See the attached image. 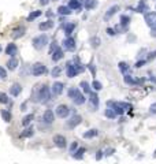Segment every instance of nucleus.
<instances>
[{"label": "nucleus", "instance_id": "nucleus-1", "mask_svg": "<svg viewBox=\"0 0 156 164\" xmlns=\"http://www.w3.org/2000/svg\"><path fill=\"white\" fill-rule=\"evenodd\" d=\"M84 70H85V68L82 67V64H79V63L73 64L71 62H69L67 66H66V74H67L69 78H74L75 75L82 73Z\"/></svg>", "mask_w": 156, "mask_h": 164}, {"label": "nucleus", "instance_id": "nucleus-2", "mask_svg": "<svg viewBox=\"0 0 156 164\" xmlns=\"http://www.w3.org/2000/svg\"><path fill=\"white\" fill-rule=\"evenodd\" d=\"M69 97L74 101L75 105H82V104L85 103V100H86L85 96H84V94H82L77 88H71V89L69 90Z\"/></svg>", "mask_w": 156, "mask_h": 164}, {"label": "nucleus", "instance_id": "nucleus-3", "mask_svg": "<svg viewBox=\"0 0 156 164\" xmlns=\"http://www.w3.org/2000/svg\"><path fill=\"white\" fill-rule=\"evenodd\" d=\"M51 93H52V90H51L48 86L41 85L39 89V101L43 104H47L51 100Z\"/></svg>", "mask_w": 156, "mask_h": 164}, {"label": "nucleus", "instance_id": "nucleus-4", "mask_svg": "<svg viewBox=\"0 0 156 164\" xmlns=\"http://www.w3.org/2000/svg\"><path fill=\"white\" fill-rule=\"evenodd\" d=\"M32 44H33V46H34V49L41 51L43 48H45V46L48 45V36H47V34H40V36L33 38Z\"/></svg>", "mask_w": 156, "mask_h": 164}, {"label": "nucleus", "instance_id": "nucleus-5", "mask_svg": "<svg viewBox=\"0 0 156 164\" xmlns=\"http://www.w3.org/2000/svg\"><path fill=\"white\" fill-rule=\"evenodd\" d=\"M44 73H47V67L44 63H34L32 66V75L39 77V75H43Z\"/></svg>", "mask_w": 156, "mask_h": 164}, {"label": "nucleus", "instance_id": "nucleus-6", "mask_svg": "<svg viewBox=\"0 0 156 164\" xmlns=\"http://www.w3.org/2000/svg\"><path fill=\"white\" fill-rule=\"evenodd\" d=\"M69 114H70V108H69L66 104H61V105L56 107V115L59 118H62V119L67 118Z\"/></svg>", "mask_w": 156, "mask_h": 164}, {"label": "nucleus", "instance_id": "nucleus-7", "mask_svg": "<svg viewBox=\"0 0 156 164\" xmlns=\"http://www.w3.org/2000/svg\"><path fill=\"white\" fill-rule=\"evenodd\" d=\"M63 48L66 51H70V52H73V51H75V48H77V45H75V40L73 38V37H67L66 40H63Z\"/></svg>", "mask_w": 156, "mask_h": 164}, {"label": "nucleus", "instance_id": "nucleus-8", "mask_svg": "<svg viewBox=\"0 0 156 164\" xmlns=\"http://www.w3.org/2000/svg\"><path fill=\"white\" fill-rule=\"evenodd\" d=\"M144 19H145L147 25H148L151 29L156 28V12H147Z\"/></svg>", "mask_w": 156, "mask_h": 164}, {"label": "nucleus", "instance_id": "nucleus-9", "mask_svg": "<svg viewBox=\"0 0 156 164\" xmlns=\"http://www.w3.org/2000/svg\"><path fill=\"white\" fill-rule=\"evenodd\" d=\"M53 144H55L58 148H66V145H67L66 137L61 136V134H56V136H53Z\"/></svg>", "mask_w": 156, "mask_h": 164}, {"label": "nucleus", "instance_id": "nucleus-10", "mask_svg": "<svg viewBox=\"0 0 156 164\" xmlns=\"http://www.w3.org/2000/svg\"><path fill=\"white\" fill-rule=\"evenodd\" d=\"M82 122V118L79 116V115H74L73 118L70 119V120H67V127L69 128H75L79 123Z\"/></svg>", "mask_w": 156, "mask_h": 164}, {"label": "nucleus", "instance_id": "nucleus-11", "mask_svg": "<svg viewBox=\"0 0 156 164\" xmlns=\"http://www.w3.org/2000/svg\"><path fill=\"white\" fill-rule=\"evenodd\" d=\"M17 52H18V46L15 45L14 43L7 44V46H6V54H7L8 56H10V57H15Z\"/></svg>", "mask_w": 156, "mask_h": 164}, {"label": "nucleus", "instance_id": "nucleus-12", "mask_svg": "<svg viewBox=\"0 0 156 164\" xmlns=\"http://www.w3.org/2000/svg\"><path fill=\"white\" fill-rule=\"evenodd\" d=\"M63 89H64V85L62 83V82H53L52 85V93L55 94V96H59V94H62L63 93Z\"/></svg>", "mask_w": 156, "mask_h": 164}, {"label": "nucleus", "instance_id": "nucleus-13", "mask_svg": "<svg viewBox=\"0 0 156 164\" xmlns=\"http://www.w3.org/2000/svg\"><path fill=\"white\" fill-rule=\"evenodd\" d=\"M89 103H90V107L93 110H97L99 108V96H97V93H90L89 94Z\"/></svg>", "mask_w": 156, "mask_h": 164}, {"label": "nucleus", "instance_id": "nucleus-14", "mask_svg": "<svg viewBox=\"0 0 156 164\" xmlns=\"http://www.w3.org/2000/svg\"><path fill=\"white\" fill-rule=\"evenodd\" d=\"M21 92H22L21 83L15 82V83H12V85H11V88H10V94H11V96L17 97V96H19V94H21Z\"/></svg>", "mask_w": 156, "mask_h": 164}, {"label": "nucleus", "instance_id": "nucleus-15", "mask_svg": "<svg viewBox=\"0 0 156 164\" xmlns=\"http://www.w3.org/2000/svg\"><path fill=\"white\" fill-rule=\"evenodd\" d=\"M43 120L45 122V123H48V125L53 123V120H55V115H53V111L47 110L45 112H44V115H43Z\"/></svg>", "mask_w": 156, "mask_h": 164}, {"label": "nucleus", "instance_id": "nucleus-16", "mask_svg": "<svg viewBox=\"0 0 156 164\" xmlns=\"http://www.w3.org/2000/svg\"><path fill=\"white\" fill-rule=\"evenodd\" d=\"M51 57H52V60H53V62H59L62 57H63V49L58 46L56 49H55L52 54H51Z\"/></svg>", "mask_w": 156, "mask_h": 164}, {"label": "nucleus", "instance_id": "nucleus-17", "mask_svg": "<svg viewBox=\"0 0 156 164\" xmlns=\"http://www.w3.org/2000/svg\"><path fill=\"white\" fill-rule=\"evenodd\" d=\"M18 64H19V62H18L17 57H10L6 66H7V68L10 70V71H14V70H17Z\"/></svg>", "mask_w": 156, "mask_h": 164}, {"label": "nucleus", "instance_id": "nucleus-18", "mask_svg": "<svg viewBox=\"0 0 156 164\" xmlns=\"http://www.w3.org/2000/svg\"><path fill=\"white\" fill-rule=\"evenodd\" d=\"M53 25H55V22L51 21V19H48V21L43 22V23H40L39 29H40V30H43V32H45V30H50V29H52Z\"/></svg>", "mask_w": 156, "mask_h": 164}, {"label": "nucleus", "instance_id": "nucleus-19", "mask_svg": "<svg viewBox=\"0 0 156 164\" xmlns=\"http://www.w3.org/2000/svg\"><path fill=\"white\" fill-rule=\"evenodd\" d=\"M63 29H64V34H66L67 37H70L71 33H73V30L75 29V23L74 22H67V23L64 25Z\"/></svg>", "mask_w": 156, "mask_h": 164}, {"label": "nucleus", "instance_id": "nucleus-20", "mask_svg": "<svg viewBox=\"0 0 156 164\" xmlns=\"http://www.w3.org/2000/svg\"><path fill=\"white\" fill-rule=\"evenodd\" d=\"M119 10V6H112V7H110L108 10H107V12H106V15H104V19H110L112 15H115L117 14V11Z\"/></svg>", "mask_w": 156, "mask_h": 164}, {"label": "nucleus", "instance_id": "nucleus-21", "mask_svg": "<svg viewBox=\"0 0 156 164\" xmlns=\"http://www.w3.org/2000/svg\"><path fill=\"white\" fill-rule=\"evenodd\" d=\"M0 114H1V118H3V120H4V122L10 123L11 119H12V115H11L10 111H7V110H1V111H0Z\"/></svg>", "mask_w": 156, "mask_h": 164}, {"label": "nucleus", "instance_id": "nucleus-22", "mask_svg": "<svg viewBox=\"0 0 156 164\" xmlns=\"http://www.w3.org/2000/svg\"><path fill=\"white\" fill-rule=\"evenodd\" d=\"M69 7L74 11H79L81 3H79V0H70V1H69Z\"/></svg>", "mask_w": 156, "mask_h": 164}, {"label": "nucleus", "instance_id": "nucleus-23", "mask_svg": "<svg viewBox=\"0 0 156 164\" xmlns=\"http://www.w3.org/2000/svg\"><path fill=\"white\" fill-rule=\"evenodd\" d=\"M58 12L61 15H70L71 8L69 7V6H61V7H58Z\"/></svg>", "mask_w": 156, "mask_h": 164}, {"label": "nucleus", "instance_id": "nucleus-24", "mask_svg": "<svg viewBox=\"0 0 156 164\" xmlns=\"http://www.w3.org/2000/svg\"><path fill=\"white\" fill-rule=\"evenodd\" d=\"M33 118H34V115L33 114H28L25 116V118L22 119V126H25V127H28L30 123H32V120H33Z\"/></svg>", "mask_w": 156, "mask_h": 164}, {"label": "nucleus", "instance_id": "nucleus-25", "mask_svg": "<svg viewBox=\"0 0 156 164\" xmlns=\"http://www.w3.org/2000/svg\"><path fill=\"white\" fill-rule=\"evenodd\" d=\"M99 134V130H96V128H92V130H88L86 133H84V138H93Z\"/></svg>", "mask_w": 156, "mask_h": 164}, {"label": "nucleus", "instance_id": "nucleus-26", "mask_svg": "<svg viewBox=\"0 0 156 164\" xmlns=\"http://www.w3.org/2000/svg\"><path fill=\"white\" fill-rule=\"evenodd\" d=\"M104 115H106V116H107L108 119H115V118H117V115H118V114L112 110V108L108 107V108L106 110V112H104Z\"/></svg>", "mask_w": 156, "mask_h": 164}, {"label": "nucleus", "instance_id": "nucleus-27", "mask_svg": "<svg viewBox=\"0 0 156 164\" xmlns=\"http://www.w3.org/2000/svg\"><path fill=\"white\" fill-rule=\"evenodd\" d=\"M41 14H43V11H39V10H37V11H33V12H30V14L28 15V18H26V19H28L29 22H30V21H34V19L39 18Z\"/></svg>", "mask_w": 156, "mask_h": 164}, {"label": "nucleus", "instance_id": "nucleus-28", "mask_svg": "<svg viewBox=\"0 0 156 164\" xmlns=\"http://www.w3.org/2000/svg\"><path fill=\"white\" fill-rule=\"evenodd\" d=\"M25 32H26L25 28H18V29H15L12 37H14V38H19V37H22L23 34H25Z\"/></svg>", "mask_w": 156, "mask_h": 164}, {"label": "nucleus", "instance_id": "nucleus-29", "mask_svg": "<svg viewBox=\"0 0 156 164\" xmlns=\"http://www.w3.org/2000/svg\"><path fill=\"white\" fill-rule=\"evenodd\" d=\"M79 86H81L82 90H84L85 93H88V94H90V93H92V90H90V85H89L86 81H82L81 83H79Z\"/></svg>", "mask_w": 156, "mask_h": 164}, {"label": "nucleus", "instance_id": "nucleus-30", "mask_svg": "<svg viewBox=\"0 0 156 164\" xmlns=\"http://www.w3.org/2000/svg\"><path fill=\"white\" fill-rule=\"evenodd\" d=\"M96 4H97L96 0H85V8L86 10H92V8H95Z\"/></svg>", "mask_w": 156, "mask_h": 164}, {"label": "nucleus", "instance_id": "nucleus-31", "mask_svg": "<svg viewBox=\"0 0 156 164\" xmlns=\"http://www.w3.org/2000/svg\"><path fill=\"white\" fill-rule=\"evenodd\" d=\"M84 153H85V149H84V148H79L75 153H73V157H74V159H77V160H79V159H82Z\"/></svg>", "mask_w": 156, "mask_h": 164}, {"label": "nucleus", "instance_id": "nucleus-32", "mask_svg": "<svg viewBox=\"0 0 156 164\" xmlns=\"http://www.w3.org/2000/svg\"><path fill=\"white\" fill-rule=\"evenodd\" d=\"M136 11H137V12H145V11H148V6H147L144 1H140L139 7L136 8Z\"/></svg>", "mask_w": 156, "mask_h": 164}, {"label": "nucleus", "instance_id": "nucleus-33", "mask_svg": "<svg viewBox=\"0 0 156 164\" xmlns=\"http://www.w3.org/2000/svg\"><path fill=\"white\" fill-rule=\"evenodd\" d=\"M118 66H119V70H121L123 74H126V73L129 71V68H130V67H129V64L125 63V62H121V63L118 64Z\"/></svg>", "mask_w": 156, "mask_h": 164}, {"label": "nucleus", "instance_id": "nucleus-34", "mask_svg": "<svg viewBox=\"0 0 156 164\" xmlns=\"http://www.w3.org/2000/svg\"><path fill=\"white\" fill-rule=\"evenodd\" d=\"M61 73H62V68L59 67V66H56V67H53V68H52V71H51V74H52V77H53V78H58V77L61 75Z\"/></svg>", "mask_w": 156, "mask_h": 164}, {"label": "nucleus", "instance_id": "nucleus-35", "mask_svg": "<svg viewBox=\"0 0 156 164\" xmlns=\"http://www.w3.org/2000/svg\"><path fill=\"white\" fill-rule=\"evenodd\" d=\"M123 81L126 82L128 85H134V83H137V81L131 78V75H128V74H126V75L123 77Z\"/></svg>", "mask_w": 156, "mask_h": 164}, {"label": "nucleus", "instance_id": "nucleus-36", "mask_svg": "<svg viewBox=\"0 0 156 164\" xmlns=\"http://www.w3.org/2000/svg\"><path fill=\"white\" fill-rule=\"evenodd\" d=\"M32 136H33V127H28L25 131L21 134V137H23V138H26V137H32Z\"/></svg>", "mask_w": 156, "mask_h": 164}, {"label": "nucleus", "instance_id": "nucleus-37", "mask_svg": "<svg viewBox=\"0 0 156 164\" xmlns=\"http://www.w3.org/2000/svg\"><path fill=\"white\" fill-rule=\"evenodd\" d=\"M8 96L6 94V93H3V92H0V103L1 104H7L8 103Z\"/></svg>", "mask_w": 156, "mask_h": 164}, {"label": "nucleus", "instance_id": "nucleus-38", "mask_svg": "<svg viewBox=\"0 0 156 164\" xmlns=\"http://www.w3.org/2000/svg\"><path fill=\"white\" fill-rule=\"evenodd\" d=\"M129 22H130V18H129L128 15H122L121 17V25L122 26H128Z\"/></svg>", "mask_w": 156, "mask_h": 164}, {"label": "nucleus", "instance_id": "nucleus-39", "mask_svg": "<svg viewBox=\"0 0 156 164\" xmlns=\"http://www.w3.org/2000/svg\"><path fill=\"white\" fill-rule=\"evenodd\" d=\"M92 86H93V89H95V90H97V92L103 89V85H101V82H99V81H93Z\"/></svg>", "mask_w": 156, "mask_h": 164}, {"label": "nucleus", "instance_id": "nucleus-40", "mask_svg": "<svg viewBox=\"0 0 156 164\" xmlns=\"http://www.w3.org/2000/svg\"><path fill=\"white\" fill-rule=\"evenodd\" d=\"M90 44H92L93 48H97V46L100 45V38L99 37H93V38H90Z\"/></svg>", "mask_w": 156, "mask_h": 164}, {"label": "nucleus", "instance_id": "nucleus-41", "mask_svg": "<svg viewBox=\"0 0 156 164\" xmlns=\"http://www.w3.org/2000/svg\"><path fill=\"white\" fill-rule=\"evenodd\" d=\"M0 78H1V79L7 78V71H6L3 67H0Z\"/></svg>", "mask_w": 156, "mask_h": 164}, {"label": "nucleus", "instance_id": "nucleus-42", "mask_svg": "<svg viewBox=\"0 0 156 164\" xmlns=\"http://www.w3.org/2000/svg\"><path fill=\"white\" fill-rule=\"evenodd\" d=\"M121 104V107L123 108L125 111H128V110H131V104H129V103H119Z\"/></svg>", "mask_w": 156, "mask_h": 164}, {"label": "nucleus", "instance_id": "nucleus-43", "mask_svg": "<svg viewBox=\"0 0 156 164\" xmlns=\"http://www.w3.org/2000/svg\"><path fill=\"white\" fill-rule=\"evenodd\" d=\"M156 57V51H153V52H151V54L147 56V60H152V59H155Z\"/></svg>", "mask_w": 156, "mask_h": 164}, {"label": "nucleus", "instance_id": "nucleus-44", "mask_svg": "<svg viewBox=\"0 0 156 164\" xmlns=\"http://www.w3.org/2000/svg\"><path fill=\"white\" fill-rule=\"evenodd\" d=\"M77 148H78V144L73 142V144H71V146H70V152H71V153H74V150L77 149Z\"/></svg>", "mask_w": 156, "mask_h": 164}, {"label": "nucleus", "instance_id": "nucleus-45", "mask_svg": "<svg viewBox=\"0 0 156 164\" xmlns=\"http://www.w3.org/2000/svg\"><path fill=\"white\" fill-rule=\"evenodd\" d=\"M149 112L151 114H156V103H153L151 107H149Z\"/></svg>", "mask_w": 156, "mask_h": 164}, {"label": "nucleus", "instance_id": "nucleus-46", "mask_svg": "<svg viewBox=\"0 0 156 164\" xmlns=\"http://www.w3.org/2000/svg\"><path fill=\"white\" fill-rule=\"evenodd\" d=\"M145 63H147V60H140V62H137V63H136V67L140 68V67H142Z\"/></svg>", "mask_w": 156, "mask_h": 164}, {"label": "nucleus", "instance_id": "nucleus-47", "mask_svg": "<svg viewBox=\"0 0 156 164\" xmlns=\"http://www.w3.org/2000/svg\"><path fill=\"white\" fill-rule=\"evenodd\" d=\"M101 157H103V152L99 150V152L96 153V160H101Z\"/></svg>", "mask_w": 156, "mask_h": 164}, {"label": "nucleus", "instance_id": "nucleus-48", "mask_svg": "<svg viewBox=\"0 0 156 164\" xmlns=\"http://www.w3.org/2000/svg\"><path fill=\"white\" fill-rule=\"evenodd\" d=\"M107 33H108L110 36H114V34H115V32H114V30H112L111 28H108V29H107Z\"/></svg>", "mask_w": 156, "mask_h": 164}, {"label": "nucleus", "instance_id": "nucleus-49", "mask_svg": "<svg viewBox=\"0 0 156 164\" xmlns=\"http://www.w3.org/2000/svg\"><path fill=\"white\" fill-rule=\"evenodd\" d=\"M114 153V149H107V152H106V156H111V155Z\"/></svg>", "mask_w": 156, "mask_h": 164}, {"label": "nucleus", "instance_id": "nucleus-50", "mask_svg": "<svg viewBox=\"0 0 156 164\" xmlns=\"http://www.w3.org/2000/svg\"><path fill=\"white\" fill-rule=\"evenodd\" d=\"M48 3H50V0H40V4H43V6H47Z\"/></svg>", "mask_w": 156, "mask_h": 164}, {"label": "nucleus", "instance_id": "nucleus-51", "mask_svg": "<svg viewBox=\"0 0 156 164\" xmlns=\"http://www.w3.org/2000/svg\"><path fill=\"white\" fill-rule=\"evenodd\" d=\"M89 70L92 71V74L95 75V67H93V64H89Z\"/></svg>", "mask_w": 156, "mask_h": 164}, {"label": "nucleus", "instance_id": "nucleus-52", "mask_svg": "<svg viewBox=\"0 0 156 164\" xmlns=\"http://www.w3.org/2000/svg\"><path fill=\"white\" fill-rule=\"evenodd\" d=\"M152 36H153V37H156V28H153V29H152Z\"/></svg>", "mask_w": 156, "mask_h": 164}, {"label": "nucleus", "instance_id": "nucleus-53", "mask_svg": "<svg viewBox=\"0 0 156 164\" xmlns=\"http://www.w3.org/2000/svg\"><path fill=\"white\" fill-rule=\"evenodd\" d=\"M1 49H3V48H1V45H0V52H1Z\"/></svg>", "mask_w": 156, "mask_h": 164}, {"label": "nucleus", "instance_id": "nucleus-54", "mask_svg": "<svg viewBox=\"0 0 156 164\" xmlns=\"http://www.w3.org/2000/svg\"><path fill=\"white\" fill-rule=\"evenodd\" d=\"M155 156H156V150H155Z\"/></svg>", "mask_w": 156, "mask_h": 164}, {"label": "nucleus", "instance_id": "nucleus-55", "mask_svg": "<svg viewBox=\"0 0 156 164\" xmlns=\"http://www.w3.org/2000/svg\"><path fill=\"white\" fill-rule=\"evenodd\" d=\"M53 1H58V0H53Z\"/></svg>", "mask_w": 156, "mask_h": 164}]
</instances>
